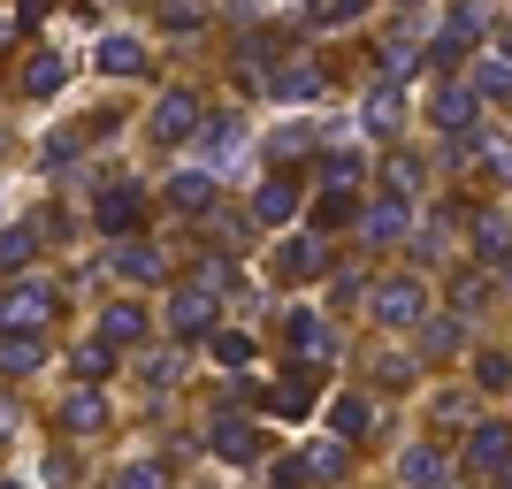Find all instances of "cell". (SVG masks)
<instances>
[{"instance_id":"obj_1","label":"cell","mask_w":512,"mask_h":489,"mask_svg":"<svg viewBox=\"0 0 512 489\" xmlns=\"http://www.w3.org/2000/svg\"><path fill=\"white\" fill-rule=\"evenodd\" d=\"M54 314H62V291H54V283H16V291L0 298V337H31V329H46Z\"/></svg>"},{"instance_id":"obj_2","label":"cell","mask_w":512,"mask_h":489,"mask_svg":"<svg viewBox=\"0 0 512 489\" xmlns=\"http://www.w3.org/2000/svg\"><path fill=\"white\" fill-rule=\"evenodd\" d=\"M192 130H207L199 92H161V107H153V138H161V146H176V138H192Z\"/></svg>"},{"instance_id":"obj_3","label":"cell","mask_w":512,"mask_h":489,"mask_svg":"<svg viewBox=\"0 0 512 489\" xmlns=\"http://www.w3.org/2000/svg\"><path fill=\"white\" fill-rule=\"evenodd\" d=\"M214 329V291H199V283H184V291L169 298V337L184 344V337H207Z\"/></svg>"},{"instance_id":"obj_4","label":"cell","mask_w":512,"mask_h":489,"mask_svg":"<svg viewBox=\"0 0 512 489\" xmlns=\"http://www.w3.org/2000/svg\"><path fill=\"white\" fill-rule=\"evenodd\" d=\"M268 276L276 283H314L321 276V245L314 237H283L276 253H268Z\"/></svg>"},{"instance_id":"obj_5","label":"cell","mask_w":512,"mask_h":489,"mask_svg":"<svg viewBox=\"0 0 512 489\" xmlns=\"http://www.w3.org/2000/svg\"><path fill=\"white\" fill-rule=\"evenodd\" d=\"M92 214H100V230H107V237H130V230H138V214H146V207H138V184H107Z\"/></svg>"},{"instance_id":"obj_6","label":"cell","mask_w":512,"mask_h":489,"mask_svg":"<svg viewBox=\"0 0 512 489\" xmlns=\"http://www.w3.org/2000/svg\"><path fill=\"white\" fill-rule=\"evenodd\" d=\"M283 344H291V360H329V352H337L321 314H291V321H283Z\"/></svg>"},{"instance_id":"obj_7","label":"cell","mask_w":512,"mask_h":489,"mask_svg":"<svg viewBox=\"0 0 512 489\" xmlns=\"http://www.w3.org/2000/svg\"><path fill=\"white\" fill-rule=\"evenodd\" d=\"M314 375H283L276 390H260V405H268V413H283V421H299V413H314Z\"/></svg>"},{"instance_id":"obj_8","label":"cell","mask_w":512,"mask_h":489,"mask_svg":"<svg viewBox=\"0 0 512 489\" xmlns=\"http://www.w3.org/2000/svg\"><path fill=\"white\" fill-rule=\"evenodd\" d=\"M268 92H276L283 107H299V100H314V92H321V69L314 62H283V69H268Z\"/></svg>"},{"instance_id":"obj_9","label":"cell","mask_w":512,"mask_h":489,"mask_svg":"<svg viewBox=\"0 0 512 489\" xmlns=\"http://www.w3.org/2000/svg\"><path fill=\"white\" fill-rule=\"evenodd\" d=\"M100 69H107V77H138V69H146V46L123 39V31H107V39H100Z\"/></svg>"},{"instance_id":"obj_10","label":"cell","mask_w":512,"mask_h":489,"mask_svg":"<svg viewBox=\"0 0 512 489\" xmlns=\"http://www.w3.org/2000/svg\"><path fill=\"white\" fill-rule=\"evenodd\" d=\"M207 444L222 451V459H253V451H260V428H253V421H230V413H222Z\"/></svg>"},{"instance_id":"obj_11","label":"cell","mask_w":512,"mask_h":489,"mask_svg":"<svg viewBox=\"0 0 512 489\" xmlns=\"http://www.w3.org/2000/svg\"><path fill=\"white\" fill-rule=\"evenodd\" d=\"M413 314H421V291H413V283H383V291H375V321H390V329H406Z\"/></svg>"},{"instance_id":"obj_12","label":"cell","mask_w":512,"mask_h":489,"mask_svg":"<svg viewBox=\"0 0 512 489\" xmlns=\"http://www.w3.org/2000/svg\"><path fill=\"white\" fill-rule=\"evenodd\" d=\"M31 253H39V230H31V222L0 230V276H23V268H31Z\"/></svg>"},{"instance_id":"obj_13","label":"cell","mask_w":512,"mask_h":489,"mask_svg":"<svg viewBox=\"0 0 512 489\" xmlns=\"http://www.w3.org/2000/svg\"><path fill=\"white\" fill-rule=\"evenodd\" d=\"M207 199H214V176H199V169L169 176V207L176 214H207Z\"/></svg>"},{"instance_id":"obj_14","label":"cell","mask_w":512,"mask_h":489,"mask_svg":"<svg viewBox=\"0 0 512 489\" xmlns=\"http://www.w3.org/2000/svg\"><path fill=\"white\" fill-rule=\"evenodd\" d=\"M253 214H260V222H291V214H299L291 176H268V184H260V199H253Z\"/></svg>"},{"instance_id":"obj_15","label":"cell","mask_w":512,"mask_h":489,"mask_svg":"<svg viewBox=\"0 0 512 489\" xmlns=\"http://www.w3.org/2000/svg\"><path fill=\"white\" fill-rule=\"evenodd\" d=\"M107 260H115V276H130V283H153V276H161V253H153V245H138V237H130V245H115Z\"/></svg>"},{"instance_id":"obj_16","label":"cell","mask_w":512,"mask_h":489,"mask_svg":"<svg viewBox=\"0 0 512 489\" xmlns=\"http://www.w3.org/2000/svg\"><path fill=\"white\" fill-rule=\"evenodd\" d=\"M100 337H107V344H138V337H146V314H138L130 298H115V306L100 314Z\"/></svg>"},{"instance_id":"obj_17","label":"cell","mask_w":512,"mask_h":489,"mask_svg":"<svg viewBox=\"0 0 512 489\" xmlns=\"http://www.w3.org/2000/svg\"><path fill=\"white\" fill-rule=\"evenodd\" d=\"M62 428H69V436H92V428H107V405H100V390H77V398L62 405Z\"/></svg>"},{"instance_id":"obj_18","label":"cell","mask_w":512,"mask_h":489,"mask_svg":"<svg viewBox=\"0 0 512 489\" xmlns=\"http://www.w3.org/2000/svg\"><path fill=\"white\" fill-rule=\"evenodd\" d=\"M23 92H31V100H46V92L62 85V54H31V62H23V77H16Z\"/></svg>"},{"instance_id":"obj_19","label":"cell","mask_w":512,"mask_h":489,"mask_svg":"<svg viewBox=\"0 0 512 489\" xmlns=\"http://www.w3.org/2000/svg\"><path fill=\"white\" fill-rule=\"evenodd\" d=\"M398 230H406V207H398V199H375V207H367V222H360L367 245H383V237H398Z\"/></svg>"},{"instance_id":"obj_20","label":"cell","mask_w":512,"mask_h":489,"mask_svg":"<svg viewBox=\"0 0 512 489\" xmlns=\"http://www.w3.org/2000/svg\"><path fill=\"white\" fill-rule=\"evenodd\" d=\"M39 360H46L39 337H0V375H31Z\"/></svg>"},{"instance_id":"obj_21","label":"cell","mask_w":512,"mask_h":489,"mask_svg":"<svg viewBox=\"0 0 512 489\" xmlns=\"http://www.w3.org/2000/svg\"><path fill=\"white\" fill-rule=\"evenodd\" d=\"M207 146H214V161H237L245 153V123L237 115H207Z\"/></svg>"},{"instance_id":"obj_22","label":"cell","mask_w":512,"mask_h":489,"mask_svg":"<svg viewBox=\"0 0 512 489\" xmlns=\"http://www.w3.org/2000/svg\"><path fill=\"white\" fill-rule=\"evenodd\" d=\"M299 467H306V482H337V474H344V444H314Z\"/></svg>"},{"instance_id":"obj_23","label":"cell","mask_w":512,"mask_h":489,"mask_svg":"<svg viewBox=\"0 0 512 489\" xmlns=\"http://www.w3.org/2000/svg\"><path fill=\"white\" fill-rule=\"evenodd\" d=\"M107 489H169V467H161V459H138V467H123Z\"/></svg>"},{"instance_id":"obj_24","label":"cell","mask_w":512,"mask_h":489,"mask_svg":"<svg viewBox=\"0 0 512 489\" xmlns=\"http://www.w3.org/2000/svg\"><path fill=\"white\" fill-rule=\"evenodd\" d=\"M253 352H260V344L245 337V329H222V337H214V360H222V367H253Z\"/></svg>"},{"instance_id":"obj_25","label":"cell","mask_w":512,"mask_h":489,"mask_svg":"<svg viewBox=\"0 0 512 489\" xmlns=\"http://www.w3.org/2000/svg\"><path fill=\"white\" fill-rule=\"evenodd\" d=\"M77 375H85V383H107V375H115V344H85V352H77Z\"/></svg>"},{"instance_id":"obj_26","label":"cell","mask_w":512,"mask_h":489,"mask_svg":"<svg viewBox=\"0 0 512 489\" xmlns=\"http://www.w3.org/2000/svg\"><path fill=\"white\" fill-rule=\"evenodd\" d=\"M390 123H398V85L383 77V85H375V100H367V130H390Z\"/></svg>"},{"instance_id":"obj_27","label":"cell","mask_w":512,"mask_h":489,"mask_svg":"<svg viewBox=\"0 0 512 489\" xmlns=\"http://www.w3.org/2000/svg\"><path fill=\"white\" fill-rule=\"evenodd\" d=\"M367 421H375L367 398H337V436H367Z\"/></svg>"},{"instance_id":"obj_28","label":"cell","mask_w":512,"mask_h":489,"mask_svg":"<svg viewBox=\"0 0 512 489\" xmlns=\"http://www.w3.org/2000/svg\"><path fill=\"white\" fill-rule=\"evenodd\" d=\"M169 31H199V23H207V0H169Z\"/></svg>"},{"instance_id":"obj_29","label":"cell","mask_w":512,"mask_h":489,"mask_svg":"<svg viewBox=\"0 0 512 489\" xmlns=\"http://www.w3.org/2000/svg\"><path fill=\"white\" fill-rule=\"evenodd\" d=\"M138 375H146V390H169V383H176V360H169V352H146V360H138Z\"/></svg>"},{"instance_id":"obj_30","label":"cell","mask_w":512,"mask_h":489,"mask_svg":"<svg viewBox=\"0 0 512 489\" xmlns=\"http://www.w3.org/2000/svg\"><path fill=\"white\" fill-rule=\"evenodd\" d=\"M352 176H360V153H329V192H344V184H352Z\"/></svg>"},{"instance_id":"obj_31","label":"cell","mask_w":512,"mask_h":489,"mask_svg":"<svg viewBox=\"0 0 512 489\" xmlns=\"http://www.w3.org/2000/svg\"><path fill=\"white\" fill-rule=\"evenodd\" d=\"M344 214H352V199H344V192H321V207H314V222H321V230H337Z\"/></svg>"},{"instance_id":"obj_32","label":"cell","mask_w":512,"mask_h":489,"mask_svg":"<svg viewBox=\"0 0 512 489\" xmlns=\"http://www.w3.org/2000/svg\"><path fill=\"white\" fill-rule=\"evenodd\" d=\"M199 291H230V260L207 253V268H199Z\"/></svg>"},{"instance_id":"obj_33","label":"cell","mask_w":512,"mask_h":489,"mask_svg":"<svg viewBox=\"0 0 512 489\" xmlns=\"http://www.w3.org/2000/svg\"><path fill=\"white\" fill-rule=\"evenodd\" d=\"M360 16V0H314V23H352Z\"/></svg>"},{"instance_id":"obj_34","label":"cell","mask_w":512,"mask_h":489,"mask_svg":"<svg viewBox=\"0 0 512 489\" xmlns=\"http://www.w3.org/2000/svg\"><path fill=\"white\" fill-rule=\"evenodd\" d=\"M69 161H77V138H69V130H62V138H46V169H69Z\"/></svg>"},{"instance_id":"obj_35","label":"cell","mask_w":512,"mask_h":489,"mask_svg":"<svg viewBox=\"0 0 512 489\" xmlns=\"http://www.w3.org/2000/svg\"><path fill=\"white\" fill-rule=\"evenodd\" d=\"M406 482H436V451H406Z\"/></svg>"},{"instance_id":"obj_36","label":"cell","mask_w":512,"mask_h":489,"mask_svg":"<svg viewBox=\"0 0 512 489\" xmlns=\"http://www.w3.org/2000/svg\"><path fill=\"white\" fill-rule=\"evenodd\" d=\"M474 459H505V428H482V436H474Z\"/></svg>"},{"instance_id":"obj_37","label":"cell","mask_w":512,"mask_h":489,"mask_svg":"<svg viewBox=\"0 0 512 489\" xmlns=\"http://www.w3.org/2000/svg\"><path fill=\"white\" fill-rule=\"evenodd\" d=\"M306 146H314V138H306V130H283V138H276V161H299Z\"/></svg>"},{"instance_id":"obj_38","label":"cell","mask_w":512,"mask_h":489,"mask_svg":"<svg viewBox=\"0 0 512 489\" xmlns=\"http://www.w3.org/2000/svg\"><path fill=\"white\" fill-rule=\"evenodd\" d=\"M16 8H23V16H31V23H39V16H46V8H54V0H16Z\"/></svg>"},{"instance_id":"obj_39","label":"cell","mask_w":512,"mask_h":489,"mask_svg":"<svg viewBox=\"0 0 512 489\" xmlns=\"http://www.w3.org/2000/svg\"><path fill=\"white\" fill-rule=\"evenodd\" d=\"M8 428H16V413H8V398H0V436H8Z\"/></svg>"},{"instance_id":"obj_40","label":"cell","mask_w":512,"mask_h":489,"mask_svg":"<svg viewBox=\"0 0 512 489\" xmlns=\"http://www.w3.org/2000/svg\"><path fill=\"white\" fill-rule=\"evenodd\" d=\"M0 489H16V482H0Z\"/></svg>"}]
</instances>
